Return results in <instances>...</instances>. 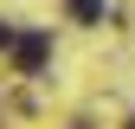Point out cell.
I'll use <instances>...</instances> for the list:
<instances>
[{
	"instance_id": "3957f363",
	"label": "cell",
	"mask_w": 135,
	"mask_h": 129,
	"mask_svg": "<svg viewBox=\"0 0 135 129\" xmlns=\"http://www.w3.org/2000/svg\"><path fill=\"white\" fill-rule=\"evenodd\" d=\"M13 45H20V32H13L7 20H0V52H13Z\"/></svg>"
},
{
	"instance_id": "7a4b0ae2",
	"label": "cell",
	"mask_w": 135,
	"mask_h": 129,
	"mask_svg": "<svg viewBox=\"0 0 135 129\" xmlns=\"http://www.w3.org/2000/svg\"><path fill=\"white\" fill-rule=\"evenodd\" d=\"M64 7H71V20H84V26L103 20V0H64Z\"/></svg>"
},
{
	"instance_id": "6da1fadb",
	"label": "cell",
	"mask_w": 135,
	"mask_h": 129,
	"mask_svg": "<svg viewBox=\"0 0 135 129\" xmlns=\"http://www.w3.org/2000/svg\"><path fill=\"white\" fill-rule=\"evenodd\" d=\"M45 52H52V39H45V32H26V39L13 45V64H20V71H39Z\"/></svg>"
}]
</instances>
